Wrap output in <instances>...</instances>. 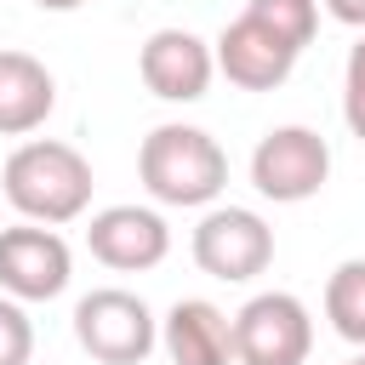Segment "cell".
<instances>
[{
    "label": "cell",
    "instance_id": "obj_1",
    "mask_svg": "<svg viewBox=\"0 0 365 365\" xmlns=\"http://www.w3.org/2000/svg\"><path fill=\"white\" fill-rule=\"evenodd\" d=\"M0 188H6V200H11V211L23 222L63 228V222L86 217V205H91V160L74 143L29 137V143H17L6 154Z\"/></svg>",
    "mask_w": 365,
    "mask_h": 365
},
{
    "label": "cell",
    "instance_id": "obj_2",
    "mask_svg": "<svg viewBox=\"0 0 365 365\" xmlns=\"http://www.w3.org/2000/svg\"><path fill=\"white\" fill-rule=\"evenodd\" d=\"M137 177L148 188L154 205H211L222 188H228V154L211 131L200 125H182V120H165L143 137L137 148Z\"/></svg>",
    "mask_w": 365,
    "mask_h": 365
},
{
    "label": "cell",
    "instance_id": "obj_3",
    "mask_svg": "<svg viewBox=\"0 0 365 365\" xmlns=\"http://www.w3.org/2000/svg\"><path fill=\"white\" fill-rule=\"evenodd\" d=\"M74 342L97 365H143L160 342L154 308L125 285H97L74 302Z\"/></svg>",
    "mask_w": 365,
    "mask_h": 365
},
{
    "label": "cell",
    "instance_id": "obj_4",
    "mask_svg": "<svg viewBox=\"0 0 365 365\" xmlns=\"http://www.w3.org/2000/svg\"><path fill=\"white\" fill-rule=\"evenodd\" d=\"M331 177V143L314 125H274L251 148V188L274 205H302Z\"/></svg>",
    "mask_w": 365,
    "mask_h": 365
},
{
    "label": "cell",
    "instance_id": "obj_5",
    "mask_svg": "<svg viewBox=\"0 0 365 365\" xmlns=\"http://www.w3.org/2000/svg\"><path fill=\"white\" fill-rule=\"evenodd\" d=\"M314 314L291 291H257L234 314V365H308Z\"/></svg>",
    "mask_w": 365,
    "mask_h": 365
},
{
    "label": "cell",
    "instance_id": "obj_6",
    "mask_svg": "<svg viewBox=\"0 0 365 365\" xmlns=\"http://www.w3.org/2000/svg\"><path fill=\"white\" fill-rule=\"evenodd\" d=\"M188 251H194L200 274H211L222 285H245V279H257L274 262V228L251 205H211L194 222Z\"/></svg>",
    "mask_w": 365,
    "mask_h": 365
},
{
    "label": "cell",
    "instance_id": "obj_7",
    "mask_svg": "<svg viewBox=\"0 0 365 365\" xmlns=\"http://www.w3.org/2000/svg\"><path fill=\"white\" fill-rule=\"evenodd\" d=\"M68 274H74V251L57 228H40V222L0 228V297L51 302L68 291Z\"/></svg>",
    "mask_w": 365,
    "mask_h": 365
},
{
    "label": "cell",
    "instance_id": "obj_8",
    "mask_svg": "<svg viewBox=\"0 0 365 365\" xmlns=\"http://www.w3.org/2000/svg\"><path fill=\"white\" fill-rule=\"evenodd\" d=\"M86 245L114 274H148L171 257V228L154 205H103L86 222Z\"/></svg>",
    "mask_w": 365,
    "mask_h": 365
},
{
    "label": "cell",
    "instance_id": "obj_9",
    "mask_svg": "<svg viewBox=\"0 0 365 365\" xmlns=\"http://www.w3.org/2000/svg\"><path fill=\"white\" fill-rule=\"evenodd\" d=\"M137 74L160 103H200L217 74V51L194 29H154L137 51Z\"/></svg>",
    "mask_w": 365,
    "mask_h": 365
},
{
    "label": "cell",
    "instance_id": "obj_10",
    "mask_svg": "<svg viewBox=\"0 0 365 365\" xmlns=\"http://www.w3.org/2000/svg\"><path fill=\"white\" fill-rule=\"evenodd\" d=\"M211 51H217V74H228V86H240V91H274V86H285L291 68H297V57H302L274 29H262L251 11H240L211 40Z\"/></svg>",
    "mask_w": 365,
    "mask_h": 365
},
{
    "label": "cell",
    "instance_id": "obj_11",
    "mask_svg": "<svg viewBox=\"0 0 365 365\" xmlns=\"http://www.w3.org/2000/svg\"><path fill=\"white\" fill-rule=\"evenodd\" d=\"M160 348L171 365H234V319L205 297H182L160 319Z\"/></svg>",
    "mask_w": 365,
    "mask_h": 365
},
{
    "label": "cell",
    "instance_id": "obj_12",
    "mask_svg": "<svg viewBox=\"0 0 365 365\" xmlns=\"http://www.w3.org/2000/svg\"><path fill=\"white\" fill-rule=\"evenodd\" d=\"M57 108V80L40 57L29 51H0V137H29L51 120Z\"/></svg>",
    "mask_w": 365,
    "mask_h": 365
},
{
    "label": "cell",
    "instance_id": "obj_13",
    "mask_svg": "<svg viewBox=\"0 0 365 365\" xmlns=\"http://www.w3.org/2000/svg\"><path fill=\"white\" fill-rule=\"evenodd\" d=\"M325 319L342 342L365 348V257H348L325 279Z\"/></svg>",
    "mask_w": 365,
    "mask_h": 365
},
{
    "label": "cell",
    "instance_id": "obj_14",
    "mask_svg": "<svg viewBox=\"0 0 365 365\" xmlns=\"http://www.w3.org/2000/svg\"><path fill=\"white\" fill-rule=\"evenodd\" d=\"M245 11L262 23V29H274L285 46H308L314 40V29H319V0H245Z\"/></svg>",
    "mask_w": 365,
    "mask_h": 365
},
{
    "label": "cell",
    "instance_id": "obj_15",
    "mask_svg": "<svg viewBox=\"0 0 365 365\" xmlns=\"http://www.w3.org/2000/svg\"><path fill=\"white\" fill-rule=\"evenodd\" d=\"M34 359V319L23 302L0 297V365H29Z\"/></svg>",
    "mask_w": 365,
    "mask_h": 365
},
{
    "label": "cell",
    "instance_id": "obj_16",
    "mask_svg": "<svg viewBox=\"0 0 365 365\" xmlns=\"http://www.w3.org/2000/svg\"><path fill=\"white\" fill-rule=\"evenodd\" d=\"M342 120L365 143V34L348 46V63H342Z\"/></svg>",
    "mask_w": 365,
    "mask_h": 365
},
{
    "label": "cell",
    "instance_id": "obj_17",
    "mask_svg": "<svg viewBox=\"0 0 365 365\" xmlns=\"http://www.w3.org/2000/svg\"><path fill=\"white\" fill-rule=\"evenodd\" d=\"M319 6H325L336 23H348V29H359V34H365V0H319Z\"/></svg>",
    "mask_w": 365,
    "mask_h": 365
},
{
    "label": "cell",
    "instance_id": "obj_18",
    "mask_svg": "<svg viewBox=\"0 0 365 365\" xmlns=\"http://www.w3.org/2000/svg\"><path fill=\"white\" fill-rule=\"evenodd\" d=\"M40 11H74V6H86V0H34Z\"/></svg>",
    "mask_w": 365,
    "mask_h": 365
},
{
    "label": "cell",
    "instance_id": "obj_19",
    "mask_svg": "<svg viewBox=\"0 0 365 365\" xmlns=\"http://www.w3.org/2000/svg\"><path fill=\"white\" fill-rule=\"evenodd\" d=\"M348 365H365V354H359V359H348Z\"/></svg>",
    "mask_w": 365,
    "mask_h": 365
}]
</instances>
